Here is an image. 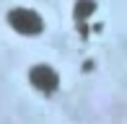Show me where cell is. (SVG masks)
I'll list each match as a JSON object with an SVG mask.
<instances>
[{"instance_id":"1","label":"cell","mask_w":127,"mask_h":124,"mask_svg":"<svg viewBox=\"0 0 127 124\" xmlns=\"http://www.w3.org/2000/svg\"><path fill=\"white\" fill-rule=\"evenodd\" d=\"M8 23H10L13 31L24 34V36H36V34H42V29H44L42 16H39L36 10H31V8H13L8 13Z\"/></svg>"},{"instance_id":"2","label":"cell","mask_w":127,"mask_h":124,"mask_svg":"<svg viewBox=\"0 0 127 124\" xmlns=\"http://www.w3.org/2000/svg\"><path fill=\"white\" fill-rule=\"evenodd\" d=\"M29 80H31V85L36 88V91L42 93H52L57 85H60V78H57V72L52 70L49 65H36L29 70Z\"/></svg>"},{"instance_id":"3","label":"cell","mask_w":127,"mask_h":124,"mask_svg":"<svg viewBox=\"0 0 127 124\" xmlns=\"http://www.w3.org/2000/svg\"><path fill=\"white\" fill-rule=\"evenodd\" d=\"M94 10H96V3H94V0H78L75 8H73V16H75V21L80 23V21H86Z\"/></svg>"}]
</instances>
